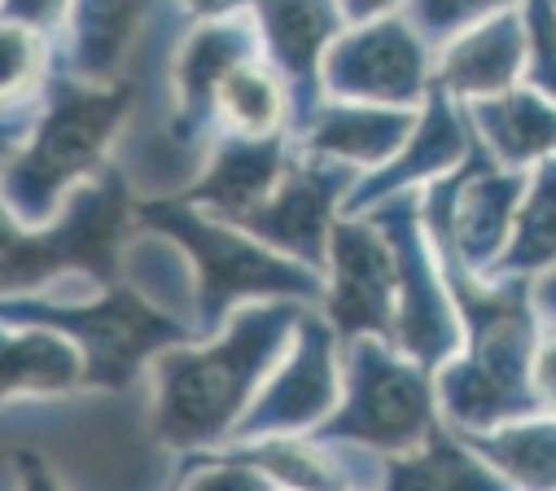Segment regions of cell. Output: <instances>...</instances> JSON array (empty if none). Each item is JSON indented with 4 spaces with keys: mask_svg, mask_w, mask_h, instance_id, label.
<instances>
[{
    "mask_svg": "<svg viewBox=\"0 0 556 491\" xmlns=\"http://www.w3.org/2000/svg\"><path fill=\"white\" fill-rule=\"evenodd\" d=\"M526 79V18L521 10H504L460 36H452L434 53V88L452 101L473 105L521 88Z\"/></svg>",
    "mask_w": 556,
    "mask_h": 491,
    "instance_id": "obj_16",
    "label": "cell"
},
{
    "mask_svg": "<svg viewBox=\"0 0 556 491\" xmlns=\"http://www.w3.org/2000/svg\"><path fill=\"white\" fill-rule=\"evenodd\" d=\"M547 268H556V159L526 172V189L517 202L513 237L491 277H517L534 281Z\"/></svg>",
    "mask_w": 556,
    "mask_h": 491,
    "instance_id": "obj_24",
    "label": "cell"
},
{
    "mask_svg": "<svg viewBox=\"0 0 556 491\" xmlns=\"http://www.w3.org/2000/svg\"><path fill=\"white\" fill-rule=\"evenodd\" d=\"M5 400H58V395H75L88 387V355L84 347L40 320H23V325H5Z\"/></svg>",
    "mask_w": 556,
    "mask_h": 491,
    "instance_id": "obj_20",
    "label": "cell"
},
{
    "mask_svg": "<svg viewBox=\"0 0 556 491\" xmlns=\"http://www.w3.org/2000/svg\"><path fill=\"white\" fill-rule=\"evenodd\" d=\"M75 0H5V27H27L53 45H62L71 27Z\"/></svg>",
    "mask_w": 556,
    "mask_h": 491,
    "instance_id": "obj_28",
    "label": "cell"
},
{
    "mask_svg": "<svg viewBox=\"0 0 556 491\" xmlns=\"http://www.w3.org/2000/svg\"><path fill=\"white\" fill-rule=\"evenodd\" d=\"M150 10L154 0H75L71 27L58 45V71L88 84L127 79Z\"/></svg>",
    "mask_w": 556,
    "mask_h": 491,
    "instance_id": "obj_18",
    "label": "cell"
},
{
    "mask_svg": "<svg viewBox=\"0 0 556 491\" xmlns=\"http://www.w3.org/2000/svg\"><path fill=\"white\" fill-rule=\"evenodd\" d=\"M521 5H526V0H407L403 14L412 18V27L421 32L434 45V53H439L452 36L495 18L504 10H521Z\"/></svg>",
    "mask_w": 556,
    "mask_h": 491,
    "instance_id": "obj_26",
    "label": "cell"
},
{
    "mask_svg": "<svg viewBox=\"0 0 556 491\" xmlns=\"http://www.w3.org/2000/svg\"><path fill=\"white\" fill-rule=\"evenodd\" d=\"M346 23H372V18H390V14H403L407 0H338Z\"/></svg>",
    "mask_w": 556,
    "mask_h": 491,
    "instance_id": "obj_32",
    "label": "cell"
},
{
    "mask_svg": "<svg viewBox=\"0 0 556 491\" xmlns=\"http://www.w3.org/2000/svg\"><path fill=\"white\" fill-rule=\"evenodd\" d=\"M399 264V316H394V347L426 368H439L460 351V312L447 286L443 260L434 255V241L421 219V193H399L372 211Z\"/></svg>",
    "mask_w": 556,
    "mask_h": 491,
    "instance_id": "obj_9",
    "label": "cell"
},
{
    "mask_svg": "<svg viewBox=\"0 0 556 491\" xmlns=\"http://www.w3.org/2000/svg\"><path fill=\"white\" fill-rule=\"evenodd\" d=\"M215 118H219V137H250V141L290 137V123H294L290 92L281 75L267 66V58H254L224 79Z\"/></svg>",
    "mask_w": 556,
    "mask_h": 491,
    "instance_id": "obj_23",
    "label": "cell"
},
{
    "mask_svg": "<svg viewBox=\"0 0 556 491\" xmlns=\"http://www.w3.org/2000/svg\"><path fill=\"white\" fill-rule=\"evenodd\" d=\"M254 0H185V10L202 23V18H224V14H237V10H250Z\"/></svg>",
    "mask_w": 556,
    "mask_h": 491,
    "instance_id": "obj_33",
    "label": "cell"
},
{
    "mask_svg": "<svg viewBox=\"0 0 556 491\" xmlns=\"http://www.w3.org/2000/svg\"><path fill=\"white\" fill-rule=\"evenodd\" d=\"M167 491H276V482L254 465L198 452V456H176Z\"/></svg>",
    "mask_w": 556,
    "mask_h": 491,
    "instance_id": "obj_27",
    "label": "cell"
},
{
    "mask_svg": "<svg viewBox=\"0 0 556 491\" xmlns=\"http://www.w3.org/2000/svg\"><path fill=\"white\" fill-rule=\"evenodd\" d=\"M342 400V338L320 307H307L286 360L271 368L232 443L271 435H316ZM228 448V443H224Z\"/></svg>",
    "mask_w": 556,
    "mask_h": 491,
    "instance_id": "obj_11",
    "label": "cell"
},
{
    "mask_svg": "<svg viewBox=\"0 0 556 491\" xmlns=\"http://www.w3.org/2000/svg\"><path fill=\"white\" fill-rule=\"evenodd\" d=\"M530 387H534V404L543 417H556V333L543 329L539 347H534V368H530Z\"/></svg>",
    "mask_w": 556,
    "mask_h": 491,
    "instance_id": "obj_29",
    "label": "cell"
},
{
    "mask_svg": "<svg viewBox=\"0 0 556 491\" xmlns=\"http://www.w3.org/2000/svg\"><path fill=\"white\" fill-rule=\"evenodd\" d=\"M40 320L71 333L88 355V387L127 391L136 378L150 374V364L198 333L154 307L146 294L123 286L92 281H58L36 294H5V325Z\"/></svg>",
    "mask_w": 556,
    "mask_h": 491,
    "instance_id": "obj_6",
    "label": "cell"
},
{
    "mask_svg": "<svg viewBox=\"0 0 556 491\" xmlns=\"http://www.w3.org/2000/svg\"><path fill=\"white\" fill-rule=\"evenodd\" d=\"M307 303L237 307L219 333L167 347L150 364V435L163 452L198 456L232 443L271 368L286 360Z\"/></svg>",
    "mask_w": 556,
    "mask_h": 491,
    "instance_id": "obj_1",
    "label": "cell"
},
{
    "mask_svg": "<svg viewBox=\"0 0 556 491\" xmlns=\"http://www.w3.org/2000/svg\"><path fill=\"white\" fill-rule=\"evenodd\" d=\"M320 312L342 342L386 338L394 342L399 316V264L386 228L372 215H342L329 241Z\"/></svg>",
    "mask_w": 556,
    "mask_h": 491,
    "instance_id": "obj_13",
    "label": "cell"
},
{
    "mask_svg": "<svg viewBox=\"0 0 556 491\" xmlns=\"http://www.w3.org/2000/svg\"><path fill=\"white\" fill-rule=\"evenodd\" d=\"M381 491H513L447 421L403 456H386Z\"/></svg>",
    "mask_w": 556,
    "mask_h": 491,
    "instance_id": "obj_22",
    "label": "cell"
},
{
    "mask_svg": "<svg viewBox=\"0 0 556 491\" xmlns=\"http://www.w3.org/2000/svg\"><path fill=\"white\" fill-rule=\"evenodd\" d=\"M473 154V128H469V110L460 101H452L443 88L430 92V101L416 114V128L403 141V150L381 163L377 172L359 176V185L351 189L346 215H364L399 193H421L439 180H447L452 172L465 167V159Z\"/></svg>",
    "mask_w": 556,
    "mask_h": 491,
    "instance_id": "obj_15",
    "label": "cell"
},
{
    "mask_svg": "<svg viewBox=\"0 0 556 491\" xmlns=\"http://www.w3.org/2000/svg\"><path fill=\"white\" fill-rule=\"evenodd\" d=\"M416 114L421 110H390V105H359V101L325 97V105L294 137V146L303 154H320V159H333V163L368 176L403 150V141L416 128Z\"/></svg>",
    "mask_w": 556,
    "mask_h": 491,
    "instance_id": "obj_19",
    "label": "cell"
},
{
    "mask_svg": "<svg viewBox=\"0 0 556 491\" xmlns=\"http://www.w3.org/2000/svg\"><path fill=\"white\" fill-rule=\"evenodd\" d=\"M469 128L473 141L508 172H530L547 159H556V105L539 97L534 88H513L491 101H473Z\"/></svg>",
    "mask_w": 556,
    "mask_h": 491,
    "instance_id": "obj_21",
    "label": "cell"
},
{
    "mask_svg": "<svg viewBox=\"0 0 556 491\" xmlns=\"http://www.w3.org/2000/svg\"><path fill=\"white\" fill-rule=\"evenodd\" d=\"M521 189H526V172L500 167L473 141V154L465 159L460 172L421 189V219L434 241V255L473 277H491L513 237Z\"/></svg>",
    "mask_w": 556,
    "mask_h": 491,
    "instance_id": "obj_8",
    "label": "cell"
},
{
    "mask_svg": "<svg viewBox=\"0 0 556 491\" xmlns=\"http://www.w3.org/2000/svg\"><path fill=\"white\" fill-rule=\"evenodd\" d=\"M355 185H359V172L299 150L286 180L276 185V193L258 211H250L241 219H228V224L258 237L267 251L286 255V260L325 277L329 241H333L338 219L346 215V202H351Z\"/></svg>",
    "mask_w": 556,
    "mask_h": 491,
    "instance_id": "obj_12",
    "label": "cell"
},
{
    "mask_svg": "<svg viewBox=\"0 0 556 491\" xmlns=\"http://www.w3.org/2000/svg\"><path fill=\"white\" fill-rule=\"evenodd\" d=\"M136 110V84H88L53 71L31 128L5 146V219L49 224L62 202L118 159Z\"/></svg>",
    "mask_w": 556,
    "mask_h": 491,
    "instance_id": "obj_3",
    "label": "cell"
},
{
    "mask_svg": "<svg viewBox=\"0 0 556 491\" xmlns=\"http://www.w3.org/2000/svg\"><path fill=\"white\" fill-rule=\"evenodd\" d=\"M136 224H146L163 237H172L193 264V286H198V329L202 338L219 333L224 320L237 307L250 303H271L290 299L320 307L325 299V277L267 251L258 237L245 228L185 202V198H146L136 202Z\"/></svg>",
    "mask_w": 556,
    "mask_h": 491,
    "instance_id": "obj_4",
    "label": "cell"
},
{
    "mask_svg": "<svg viewBox=\"0 0 556 491\" xmlns=\"http://www.w3.org/2000/svg\"><path fill=\"white\" fill-rule=\"evenodd\" d=\"M14 491H62V482L53 478V469L36 456V452H18L14 456V478H10Z\"/></svg>",
    "mask_w": 556,
    "mask_h": 491,
    "instance_id": "obj_30",
    "label": "cell"
},
{
    "mask_svg": "<svg viewBox=\"0 0 556 491\" xmlns=\"http://www.w3.org/2000/svg\"><path fill=\"white\" fill-rule=\"evenodd\" d=\"M530 303H534V316L547 333H556V268H547L543 277L530 281Z\"/></svg>",
    "mask_w": 556,
    "mask_h": 491,
    "instance_id": "obj_31",
    "label": "cell"
},
{
    "mask_svg": "<svg viewBox=\"0 0 556 491\" xmlns=\"http://www.w3.org/2000/svg\"><path fill=\"white\" fill-rule=\"evenodd\" d=\"M434 92V45L407 14L351 23L325 58V97L421 110Z\"/></svg>",
    "mask_w": 556,
    "mask_h": 491,
    "instance_id": "obj_10",
    "label": "cell"
},
{
    "mask_svg": "<svg viewBox=\"0 0 556 491\" xmlns=\"http://www.w3.org/2000/svg\"><path fill=\"white\" fill-rule=\"evenodd\" d=\"M465 439L513 491H556V417L534 413Z\"/></svg>",
    "mask_w": 556,
    "mask_h": 491,
    "instance_id": "obj_25",
    "label": "cell"
},
{
    "mask_svg": "<svg viewBox=\"0 0 556 491\" xmlns=\"http://www.w3.org/2000/svg\"><path fill=\"white\" fill-rule=\"evenodd\" d=\"M136 189L118 163L84 180L62 211L23 228L5 219V294H36L58 281L123 286V255L136 224Z\"/></svg>",
    "mask_w": 556,
    "mask_h": 491,
    "instance_id": "obj_5",
    "label": "cell"
},
{
    "mask_svg": "<svg viewBox=\"0 0 556 491\" xmlns=\"http://www.w3.org/2000/svg\"><path fill=\"white\" fill-rule=\"evenodd\" d=\"M263 58L290 92V137H299L325 105V58L351 27L338 0H254L250 5Z\"/></svg>",
    "mask_w": 556,
    "mask_h": 491,
    "instance_id": "obj_14",
    "label": "cell"
},
{
    "mask_svg": "<svg viewBox=\"0 0 556 491\" xmlns=\"http://www.w3.org/2000/svg\"><path fill=\"white\" fill-rule=\"evenodd\" d=\"M447 286L460 312V351L434 374L443 421L460 435H486L495 426L534 417V347L543 325L530 303V281L473 277L443 260Z\"/></svg>",
    "mask_w": 556,
    "mask_h": 491,
    "instance_id": "obj_2",
    "label": "cell"
},
{
    "mask_svg": "<svg viewBox=\"0 0 556 491\" xmlns=\"http://www.w3.org/2000/svg\"><path fill=\"white\" fill-rule=\"evenodd\" d=\"M443 426L434 368L403 355L386 338L342 342V400L316 430L377 456H403Z\"/></svg>",
    "mask_w": 556,
    "mask_h": 491,
    "instance_id": "obj_7",
    "label": "cell"
},
{
    "mask_svg": "<svg viewBox=\"0 0 556 491\" xmlns=\"http://www.w3.org/2000/svg\"><path fill=\"white\" fill-rule=\"evenodd\" d=\"M294 154H299L294 137H263V141L219 137L215 150L206 154L198 180L180 198L219 215V219H241L276 193V185L286 180Z\"/></svg>",
    "mask_w": 556,
    "mask_h": 491,
    "instance_id": "obj_17",
    "label": "cell"
}]
</instances>
